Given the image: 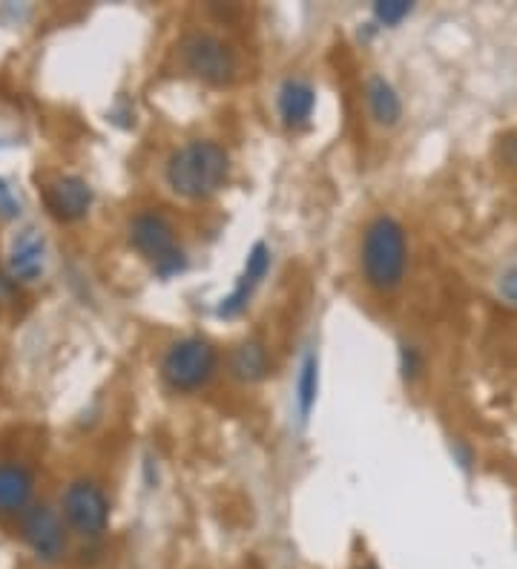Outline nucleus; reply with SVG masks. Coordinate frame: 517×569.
I'll use <instances>...</instances> for the list:
<instances>
[{"label": "nucleus", "mask_w": 517, "mask_h": 569, "mask_svg": "<svg viewBox=\"0 0 517 569\" xmlns=\"http://www.w3.org/2000/svg\"><path fill=\"white\" fill-rule=\"evenodd\" d=\"M44 262H47V239L37 231H24L12 242L9 251V274L15 282H32L44 274Z\"/></svg>", "instance_id": "obj_11"}, {"label": "nucleus", "mask_w": 517, "mask_h": 569, "mask_svg": "<svg viewBox=\"0 0 517 569\" xmlns=\"http://www.w3.org/2000/svg\"><path fill=\"white\" fill-rule=\"evenodd\" d=\"M501 156H503V161H506L509 167L517 170V132H514V136H506V139H503Z\"/></svg>", "instance_id": "obj_20"}, {"label": "nucleus", "mask_w": 517, "mask_h": 569, "mask_svg": "<svg viewBox=\"0 0 517 569\" xmlns=\"http://www.w3.org/2000/svg\"><path fill=\"white\" fill-rule=\"evenodd\" d=\"M21 535L32 546V553L44 561H57L67 553L64 518L47 503H35L21 515Z\"/></svg>", "instance_id": "obj_7"}, {"label": "nucleus", "mask_w": 517, "mask_h": 569, "mask_svg": "<svg viewBox=\"0 0 517 569\" xmlns=\"http://www.w3.org/2000/svg\"><path fill=\"white\" fill-rule=\"evenodd\" d=\"M501 294H503V299L517 302V268H512V271L503 274V279H501Z\"/></svg>", "instance_id": "obj_18"}, {"label": "nucleus", "mask_w": 517, "mask_h": 569, "mask_svg": "<svg viewBox=\"0 0 517 569\" xmlns=\"http://www.w3.org/2000/svg\"><path fill=\"white\" fill-rule=\"evenodd\" d=\"M227 371L239 383H262L271 374V354L262 339H244L227 357Z\"/></svg>", "instance_id": "obj_13"}, {"label": "nucleus", "mask_w": 517, "mask_h": 569, "mask_svg": "<svg viewBox=\"0 0 517 569\" xmlns=\"http://www.w3.org/2000/svg\"><path fill=\"white\" fill-rule=\"evenodd\" d=\"M359 268L362 279L377 294H394L408 271V239L406 227L394 216H374L359 242Z\"/></svg>", "instance_id": "obj_2"}, {"label": "nucleus", "mask_w": 517, "mask_h": 569, "mask_svg": "<svg viewBox=\"0 0 517 569\" xmlns=\"http://www.w3.org/2000/svg\"><path fill=\"white\" fill-rule=\"evenodd\" d=\"M411 12L414 6L408 0H379V4H374V17L382 26H399Z\"/></svg>", "instance_id": "obj_16"}, {"label": "nucleus", "mask_w": 517, "mask_h": 569, "mask_svg": "<svg viewBox=\"0 0 517 569\" xmlns=\"http://www.w3.org/2000/svg\"><path fill=\"white\" fill-rule=\"evenodd\" d=\"M61 518L72 533L98 538L109 523V501L104 489L92 481H72L61 495Z\"/></svg>", "instance_id": "obj_6"}, {"label": "nucleus", "mask_w": 517, "mask_h": 569, "mask_svg": "<svg viewBox=\"0 0 517 569\" xmlns=\"http://www.w3.org/2000/svg\"><path fill=\"white\" fill-rule=\"evenodd\" d=\"M366 107L374 124L379 127H397L402 119V98L394 89V84L382 75H371L366 81Z\"/></svg>", "instance_id": "obj_14"}, {"label": "nucleus", "mask_w": 517, "mask_h": 569, "mask_svg": "<svg viewBox=\"0 0 517 569\" xmlns=\"http://www.w3.org/2000/svg\"><path fill=\"white\" fill-rule=\"evenodd\" d=\"M359 569H379V566H377V564H362Z\"/></svg>", "instance_id": "obj_21"}, {"label": "nucleus", "mask_w": 517, "mask_h": 569, "mask_svg": "<svg viewBox=\"0 0 517 569\" xmlns=\"http://www.w3.org/2000/svg\"><path fill=\"white\" fill-rule=\"evenodd\" d=\"M179 64L187 75L210 87H227L239 75V55L233 44L216 32H190L179 44Z\"/></svg>", "instance_id": "obj_5"}, {"label": "nucleus", "mask_w": 517, "mask_h": 569, "mask_svg": "<svg viewBox=\"0 0 517 569\" xmlns=\"http://www.w3.org/2000/svg\"><path fill=\"white\" fill-rule=\"evenodd\" d=\"M399 359H402V377H406L408 383H414L419 371H423V357H419V351L414 346H402Z\"/></svg>", "instance_id": "obj_17"}, {"label": "nucleus", "mask_w": 517, "mask_h": 569, "mask_svg": "<svg viewBox=\"0 0 517 569\" xmlns=\"http://www.w3.org/2000/svg\"><path fill=\"white\" fill-rule=\"evenodd\" d=\"M0 211H4L6 216H15V213H21V204H17L9 193V187L6 181H0Z\"/></svg>", "instance_id": "obj_19"}, {"label": "nucleus", "mask_w": 517, "mask_h": 569, "mask_svg": "<svg viewBox=\"0 0 517 569\" xmlns=\"http://www.w3.org/2000/svg\"><path fill=\"white\" fill-rule=\"evenodd\" d=\"M267 271H271V248H267L264 242H256L251 248V253H247V259H244V268H242V274L233 284V291L219 302L216 314L224 316V319L239 316L247 305H251V299L256 296V291L262 288Z\"/></svg>", "instance_id": "obj_8"}, {"label": "nucleus", "mask_w": 517, "mask_h": 569, "mask_svg": "<svg viewBox=\"0 0 517 569\" xmlns=\"http://www.w3.org/2000/svg\"><path fill=\"white\" fill-rule=\"evenodd\" d=\"M127 239L132 251L144 256L161 279H170L187 268V256L179 248L176 224L161 211H141L132 216L127 224Z\"/></svg>", "instance_id": "obj_3"}, {"label": "nucleus", "mask_w": 517, "mask_h": 569, "mask_svg": "<svg viewBox=\"0 0 517 569\" xmlns=\"http://www.w3.org/2000/svg\"><path fill=\"white\" fill-rule=\"evenodd\" d=\"M316 397H319V357L316 351H308L302 357L296 374V409L302 423H308V417L316 406Z\"/></svg>", "instance_id": "obj_15"}, {"label": "nucleus", "mask_w": 517, "mask_h": 569, "mask_svg": "<svg viewBox=\"0 0 517 569\" xmlns=\"http://www.w3.org/2000/svg\"><path fill=\"white\" fill-rule=\"evenodd\" d=\"M219 371V351L204 336H181L176 339L161 359V379L170 391L193 394L210 386Z\"/></svg>", "instance_id": "obj_4"}, {"label": "nucleus", "mask_w": 517, "mask_h": 569, "mask_svg": "<svg viewBox=\"0 0 517 569\" xmlns=\"http://www.w3.org/2000/svg\"><path fill=\"white\" fill-rule=\"evenodd\" d=\"M230 170L233 159L224 144L216 139H193L167 156L164 181L170 193L184 202H210L227 187Z\"/></svg>", "instance_id": "obj_1"}, {"label": "nucleus", "mask_w": 517, "mask_h": 569, "mask_svg": "<svg viewBox=\"0 0 517 569\" xmlns=\"http://www.w3.org/2000/svg\"><path fill=\"white\" fill-rule=\"evenodd\" d=\"M276 109H279V119H282V124L287 129L308 127L311 119H314V109H316V89H314V84L299 78V75L284 78L279 84V92H276Z\"/></svg>", "instance_id": "obj_10"}, {"label": "nucleus", "mask_w": 517, "mask_h": 569, "mask_svg": "<svg viewBox=\"0 0 517 569\" xmlns=\"http://www.w3.org/2000/svg\"><path fill=\"white\" fill-rule=\"evenodd\" d=\"M44 202L57 222H78L92 207V187L81 176H55L44 190Z\"/></svg>", "instance_id": "obj_9"}, {"label": "nucleus", "mask_w": 517, "mask_h": 569, "mask_svg": "<svg viewBox=\"0 0 517 569\" xmlns=\"http://www.w3.org/2000/svg\"><path fill=\"white\" fill-rule=\"evenodd\" d=\"M35 491L32 471L21 463H0V515H24Z\"/></svg>", "instance_id": "obj_12"}]
</instances>
